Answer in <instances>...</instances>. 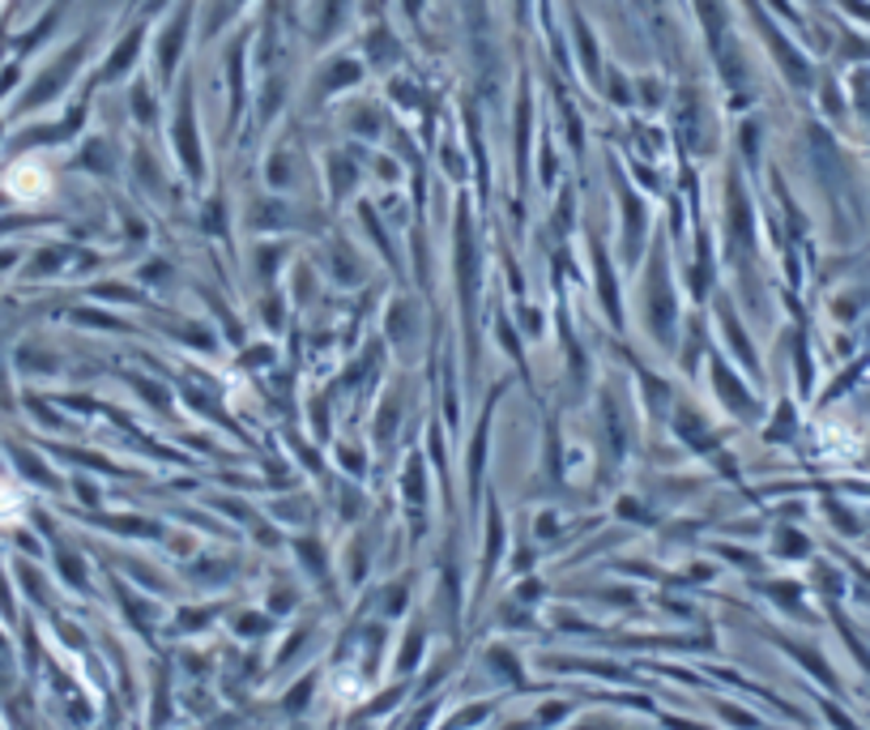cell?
Returning <instances> with one entry per match:
<instances>
[{
    "instance_id": "cell-2",
    "label": "cell",
    "mask_w": 870,
    "mask_h": 730,
    "mask_svg": "<svg viewBox=\"0 0 870 730\" xmlns=\"http://www.w3.org/2000/svg\"><path fill=\"white\" fill-rule=\"evenodd\" d=\"M22 508H26L22 487H13L9 479H0V526H18L22 522Z\"/></svg>"
},
{
    "instance_id": "cell-1",
    "label": "cell",
    "mask_w": 870,
    "mask_h": 730,
    "mask_svg": "<svg viewBox=\"0 0 870 730\" xmlns=\"http://www.w3.org/2000/svg\"><path fill=\"white\" fill-rule=\"evenodd\" d=\"M0 189L13 201L34 205V201L52 197V171L39 163V159H18V163L0 175Z\"/></svg>"
}]
</instances>
